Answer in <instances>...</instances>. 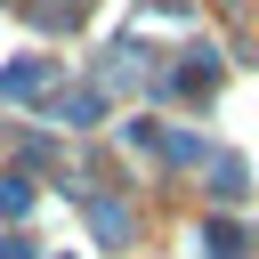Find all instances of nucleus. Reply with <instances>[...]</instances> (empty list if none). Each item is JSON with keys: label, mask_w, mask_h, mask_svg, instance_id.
Returning <instances> with one entry per match:
<instances>
[{"label": "nucleus", "mask_w": 259, "mask_h": 259, "mask_svg": "<svg viewBox=\"0 0 259 259\" xmlns=\"http://www.w3.org/2000/svg\"><path fill=\"white\" fill-rule=\"evenodd\" d=\"M0 259H32V251H24V243H16V235H0Z\"/></svg>", "instance_id": "1"}]
</instances>
